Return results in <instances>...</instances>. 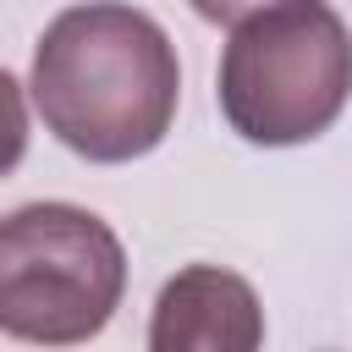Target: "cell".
<instances>
[{
	"mask_svg": "<svg viewBox=\"0 0 352 352\" xmlns=\"http://www.w3.org/2000/svg\"><path fill=\"white\" fill-rule=\"evenodd\" d=\"M28 94L60 148L88 165H126L165 143L182 104V60L148 11L88 0L38 33Z\"/></svg>",
	"mask_w": 352,
	"mask_h": 352,
	"instance_id": "6da1fadb",
	"label": "cell"
},
{
	"mask_svg": "<svg viewBox=\"0 0 352 352\" xmlns=\"http://www.w3.org/2000/svg\"><path fill=\"white\" fill-rule=\"evenodd\" d=\"M214 99L253 148H292L330 132L352 99V33L324 0H275L231 22Z\"/></svg>",
	"mask_w": 352,
	"mask_h": 352,
	"instance_id": "7a4b0ae2",
	"label": "cell"
},
{
	"mask_svg": "<svg viewBox=\"0 0 352 352\" xmlns=\"http://www.w3.org/2000/svg\"><path fill=\"white\" fill-rule=\"evenodd\" d=\"M126 297V248L82 204H22L0 220V336L94 341Z\"/></svg>",
	"mask_w": 352,
	"mask_h": 352,
	"instance_id": "3957f363",
	"label": "cell"
},
{
	"mask_svg": "<svg viewBox=\"0 0 352 352\" xmlns=\"http://www.w3.org/2000/svg\"><path fill=\"white\" fill-rule=\"evenodd\" d=\"M154 352H253L264 346V308L258 292L220 264L176 270L148 314Z\"/></svg>",
	"mask_w": 352,
	"mask_h": 352,
	"instance_id": "277c9868",
	"label": "cell"
},
{
	"mask_svg": "<svg viewBox=\"0 0 352 352\" xmlns=\"http://www.w3.org/2000/svg\"><path fill=\"white\" fill-rule=\"evenodd\" d=\"M28 154V94L0 66V176H11Z\"/></svg>",
	"mask_w": 352,
	"mask_h": 352,
	"instance_id": "5b68a950",
	"label": "cell"
},
{
	"mask_svg": "<svg viewBox=\"0 0 352 352\" xmlns=\"http://www.w3.org/2000/svg\"><path fill=\"white\" fill-rule=\"evenodd\" d=\"M204 22H214V28H231V22H242L248 11H264V6H275V0H187Z\"/></svg>",
	"mask_w": 352,
	"mask_h": 352,
	"instance_id": "8992f818",
	"label": "cell"
}]
</instances>
